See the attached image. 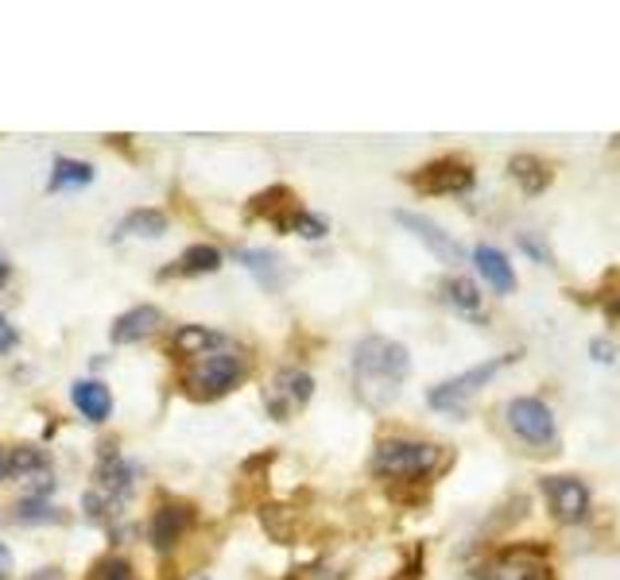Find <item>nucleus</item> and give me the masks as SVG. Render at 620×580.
I'll return each mask as SVG.
<instances>
[{"instance_id": "nucleus-25", "label": "nucleus", "mask_w": 620, "mask_h": 580, "mask_svg": "<svg viewBox=\"0 0 620 580\" xmlns=\"http://www.w3.org/2000/svg\"><path fill=\"white\" fill-rule=\"evenodd\" d=\"M9 469H12V476H32V472H43L47 469V449H40V445L9 449Z\"/></svg>"}, {"instance_id": "nucleus-32", "label": "nucleus", "mask_w": 620, "mask_h": 580, "mask_svg": "<svg viewBox=\"0 0 620 580\" xmlns=\"http://www.w3.org/2000/svg\"><path fill=\"white\" fill-rule=\"evenodd\" d=\"M28 580H63V572H58V569H40L35 577H28Z\"/></svg>"}, {"instance_id": "nucleus-17", "label": "nucleus", "mask_w": 620, "mask_h": 580, "mask_svg": "<svg viewBox=\"0 0 620 580\" xmlns=\"http://www.w3.org/2000/svg\"><path fill=\"white\" fill-rule=\"evenodd\" d=\"M222 264H225V256L214 248V244H194V248H186L175 264L163 267L160 279H175V275H183V279L186 275H214Z\"/></svg>"}, {"instance_id": "nucleus-15", "label": "nucleus", "mask_w": 620, "mask_h": 580, "mask_svg": "<svg viewBox=\"0 0 620 580\" xmlns=\"http://www.w3.org/2000/svg\"><path fill=\"white\" fill-rule=\"evenodd\" d=\"M473 264H478V275L496 290V294H512V290H516V271H512L504 251L489 248V244H478V248H473Z\"/></svg>"}, {"instance_id": "nucleus-6", "label": "nucleus", "mask_w": 620, "mask_h": 580, "mask_svg": "<svg viewBox=\"0 0 620 580\" xmlns=\"http://www.w3.org/2000/svg\"><path fill=\"white\" fill-rule=\"evenodd\" d=\"M509 415V426L516 438H524L527 445H555L558 430H555V415H550L547 402L539 399H512L504 407Z\"/></svg>"}, {"instance_id": "nucleus-27", "label": "nucleus", "mask_w": 620, "mask_h": 580, "mask_svg": "<svg viewBox=\"0 0 620 580\" xmlns=\"http://www.w3.org/2000/svg\"><path fill=\"white\" fill-rule=\"evenodd\" d=\"M17 345H20V333H17V325L9 322V314H0V356H9Z\"/></svg>"}, {"instance_id": "nucleus-8", "label": "nucleus", "mask_w": 620, "mask_h": 580, "mask_svg": "<svg viewBox=\"0 0 620 580\" xmlns=\"http://www.w3.org/2000/svg\"><path fill=\"white\" fill-rule=\"evenodd\" d=\"M396 221L407 228V233L415 236V240H423L430 251H435L442 264H461L466 259V248H461L458 240H453V233H442V225H435L430 217H423V213H411V210H396Z\"/></svg>"}, {"instance_id": "nucleus-18", "label": "nucleus", "mask_w": 620, "mask_h": 580, "mask_svg": "<svg viewBox=\"0 0 620 580\" xmlns=\"http://www.w3.org/2000/svg\"><path fill=\"white\" fill-rule=\"evenodd\" d=\"M237 259L256 275V282H260L264 290H279V287H284L287 267H284V259H279L276 251H268V248H240Z\"/></svg>"}, {"instance_id": "nucleus-24", "label": "nucleus", "mask_w": 620, "mask_h": 580, "mask_svg": "<svg viewBox=\"0 0 620 580\" xmlns=\"http://www.w3.org/2000/svg\"><path fill=\"white\" fill-rule=\"evenodd\" d=\"M446 299L453 302L458 310H466V314H478L481 310V290L473 279H461V275H453V279H446Z\"/></svg>"}, {"instance_id": "nucleus-11", "label": "nucleus", "mask_w": 620, "mask_h": 580, "mask_svg": "<svg viewBox=\"0 0 620 580\" xmlns=\"http://www.w3.org/2000/svg\"><path fill=\"white\" fill-rule=\"evenodd\" d=\"M136 476H140V464L120 457L113 445H105V453L97 457V469H94L97 487H101L105 495H113V500H125V495H132Z\"/></svg>"}, {"instance_id": "nucleus-9", "label": "nucleus", "mask_w": 620, "mask_h": 580, "mask_svg": "<svg viewBox=\"0 0 620 580\" xmlns=\"http://www.w3.org/2000/svg\"><path fill=\"white\" fill-rule=\"evenodd\" d=\"M411 186L423 190V194H466L473 186V171L461 159H438V163L423 167L415 174Z\"/></svg>"}, {"instance_id": "nucleus-33", "label": "nucleus", "mask_w": 620, "mask_h": 580, "mask_svg": "<svg viewBox=\"0 0 620 580\" xmlns=\"http://www.w3.org/2000/svg\"><path fill=\"white\" fill-rule=\"evenodd\" d=\"M605 310H609V318H612V322H620V294H617V299H609V302H605Z\"/></svg>"}, {"instance_id": "nucleus-7", "label": "nucleus", "mask_w": 620, "mask_h": 580, "mask_svg": "<svg viewBox=\"0 0 620 580\" xmlns=\"http://www.w3.org/2000/svg\"><path fill=\"white\" fill-rule=\"evenodd\" d=\"M194 526V507L191 503H160L156 507V515H151L148 523V538L151 546L160 549V554H171V549L179 546V541L186 538V530Z\"/></svg>"}, {"instance_id": "nucleus-16", "label": "nucleus", "mask_w": 620, "mask_h": 580, "mask_svg": "<svg viewBox=\"0 0 620 580\" xmlns=\"http://www.w3.org/2000/svg\"><path fill=\"white\" fill-rule=\"evenodd\" d=\"M168 228L171 221L163 210H132L120 217L113 240H128V236H136V240H160V236H168Z\"/></svg>"}, {"instance_id": "nucleus-31", "label": "nucleus", "mask_w": 620, "mask_h": 580, "mask_svg": "<svg viewBox=\"0 0 620 580\" xmlns=\"http://www.w3.org/2000/svg\"><path fill=\"white\" fill-rule=\"evenodd\" d=\"M0 480H12V469H9V449L0 445Z\"/></svg>"}, {"instance_id": "nucleus-22", "label": "nucleus", "mask_w": 620, "mask_h": 580, "mask_svg": "<svg viewBox=\"0 0 620 580\" xmlns=\"http://www.w3.org/2000/svg\"><path fill=\"white\" fill-rule=\"evenodd\" d=\"M284 233H299L302 240H322V236L330 233V225H327V217H319V213H310V210H302V205H295L291 213L284 217Z\"/></svg>"}, {"instance_id": "nucleus-34", "label": "nucleus", "mask_w": 620, "mask_h": 580, "mask_svg": "<svg viewBox=\"0 0 620 580\" xmlns=\"http://www.w3.org/2000/svg\"><path fill=\"white\" fill-rule=\"evenodd\" d=\"M9 275H12V264L4 256H0V287H4V282H9Z\"/></svg>"}, {"instance_id": "nucleus-30", "label": "nucleus", "mask_w": 620, "mask_h": 580, "mask_svg": "<svg viewBox=\"0 0 620 580\" xmlns=\"http://www.w3.org/2000/svg\"><path fill=\"white\" fill-rule=\"evenodd\" d=\"M9 572H12V554H9V546L0 541V580H9Z\"/></svg>"}, {"instance_id": "nucleus-26", "label": "nucleus", "mask_w": 620, "mask_h": 580, "mask_svg": "<svg viewBox=\"0 0 620 580\" xmlns=\"http://www.w3.org/2000/svg\"><path fill=\"white\" fill-rule=\"evenodd\" d=\"M86 580H136V569H132V561H125L120 554H109L89 565Z\"/></svg>"}, {"instance_id": "nucleus-28", "label": "nucleus", "mask_w": 620, "mask_h": 580, "mask_svg": "<svg viewBox=\"0 0 620 580\" xmlns=\"http://www.w3.org/2000/svg\"><path fill=\"white\" fill-rule=\"evenodd\" d=\"M589 353H594L597 364H612V361H617V345H612V341H605V337L589 341Z\"/></svg>"}, {"instance_id": "nucleus-23", "label": "nucleus", "mask_w": 620, "mask_h": 580, "mask_svg": "<svg viewBox=\"0 0 620 580\" xmlns=\"http://www.w3.org/2000/svg\"><path fill=\"white\" fill-rule=\"evenodd\" d=\"M82 507H86L89 523L113 526L120 518V507H125V500H113V495H105V492H86V495H82Z\"/></svg>"}, {"instance_id": "nucleus-2", "label": "nucleus", "mask_w": 620, "mask_h": 580, "mask_svg": "<svg viewBox=\"0 0 620 580\" xmlns=\"http://www.w3.org/2000/svg\"><path fill=\"white\" fill-rule=\"evenodd\" d=\"M245 376H248L245 356L233 353V348H222V353H210L202 361H194V368L186 372V391L199 402H214L222 395L237 391Z\"/></svg>"}, {"instance_id": "nucleus-12", "label": "nucleus", "mask_w": 620, "mask_h": 580, "mask_svg": "<svg viewBox=\"0 0 620 580\" xmlns=\"http://www.w3.org/2000/svg\"><path fill=\"white\" fill-rule=\"evenodd\" d=\"M160 330H163V310L143 302V307L125 310V314L113 322L109 341L113 345H140V341H148L151 333H160Z\"/></svg>"}, {"instance_id": "nucleus-5", "label": "nucleus", "mask_w": 620, "mask_h": 580, "mask_svg": "<svg viewBox=\"0 0 620 580\" xmlns=\"http://www.w3.org/2000/svg\"><path fill=\"white\" fill-rule=\"evenodd\" d=\"M310 395H314L310 372L279 368L276 376H271V384L264 387V410H268L276 422H291V418L310 402Z\"/></svg>"}, {"instance_id": "nucleus-1", "label": "nucleus", "mask_w": 620, "mask_h": 580, "mask_svg": "<svg viewBox=\"0 0 620 580\" xmlns=\"http://www.w3.org/2000/svg\"><path fill=\"white\" fill-rule=\"evenodd\" d=\"M411 356L399 341L388 337H365L353 348V391L368 410H388L399 399Z\"/></svg>"}, {"instance_id": "nucleus-13", "label": "nucleus", "mask_w": 620, "mask_h": 580, "mask_svg": "<svg viewBox=\"0 0 620 580\" xmlns=\"http://www.w3.org/2000/svg\"><path fill=\"white\" fill-rule=\"evenodd\" d=\"M222 348H229V337L210 330V325H179V330L171 333V353L186 356V361H202V356L222 353Z\"/></svg>"}, {"instance_id": "nucleus-29", "label": "nucleus", "mask_w": 620, "mask_h": 580, "mask_svg": "<svg viewBox=\"0 0 620 580\" xmlns=\"http://www.w3.org/2000/svg\"><path fill=\"white\" fill-rule=\"evenodd\" d=\"M520 248H524L527 251V256H535V259H539V264H547V248H543V244L539 240H535V236L532 233H520Z\"/></svg>"}, {"instance_id": "nucleus-19", "label": "nucleus", "mask_w": 620, "mask_h": 580, "mask_svg": "<svg viewBox=\"0 0 620 580\" xmlns=\"http://www.w3.org/2000/svg\"><path fill=\"white\" fill-rule=\"evenodd\" d=\"M94 182V163H86V159H66L58 155L55 167H51V182L47 190L51 194H63V190H82Z\"/></svg>"}, {"instance_id": "nucleus-21", "label": "nucleus", "mask_w": 620, "mask_h": 580, "mask_svg": "<svg viewBox=\"0 0 620 580\" xmlns=\"http://www.w3.org/2000/svg\"><path fill=\"white\" fill-rule=\"evenodd\" d=\"M509 171H512V179L524 186V194H539V190H547V182H550V167L543 163L539 155H512Z\"/></svg>"}, {"instance_id": "nucleus-20", "label": "nucleus", "mask_w": 620, "mask_h": 580, "mask_svg": "<svg viewBox=\"0 0 620 580\" xmlns=\"http://www.w3.org/2000/svg\"><path fill=\"white\" fill-rule=\"evenodd\" d=\"M63 518H66L63 511L51 500H43V495H24V500L9 511V523H17V526H51V523H63Z\"/></svg>"}, {"instance_id": "nucleus-14", "label": "nucleus", "mask_w": 620, "mask_h": 580, "mask_svg": "<svg viewBox=\"0 0 620 580\" xmlns=\"http://www.w3.org/2000/svg\"><path fill=\"white\" fill-rule=\"evenodd\" d=\"M71 402L78 407V415L86 422H105L113 415V391L101 379H78V384H71Z\"/></svg>"}, {"instance_id": "nucleus-10", "label": "nucleus", "mask_w": 620, "mask_h": 580, "mask_svg": "<svg viewBox=\"0 0 620 580\" xmlns=\"http://www.w3.org/2000/svg\"><path fill=\"white\" fill-rule=\"evenodd\" d=\"M543 492H547L558 523H581L589 515V487L578 476H547Z\"/></svg>"}, {"instance_id": "nucleus-3", "label": "nucleus", "mask_w": 620, "mask_h": 580, "mask_svg": "<svg viewBox=\"0 0 620 580\" xmlns=\"http://www.w3.org/2000/svg\"><path fill=\"white\" fill-rule=\"evenodd\" d=\"M438 464V445L407 438H384L373 453V472L384 480H415L427 476Z\"/></svg>"}, {"instance_id": "nucleus-4", "label": "nucleus", "mask_w": 620, "mask_h": 580, "mask_svg": "<svg viewBox=\"0 0 620 580\" xmlns=\"http://www.w3.org/2000/svg\"><path fill=\"white\" fill-rule=\"evenodd\" d=\"M516 361H520L516 353H501V356H493V361L478 364V368L461 372V376H453V379H446V384L430 387V391H427V402H430V407H435V410H442V415H453V418H458L461 410L470 407L473 395H478L481 387H485L489 379L496 376V372H504V368H509V364H516Z\"/></svg>"}]
</instances>
